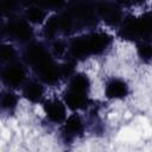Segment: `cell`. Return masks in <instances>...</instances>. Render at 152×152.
I'll return each instance as SVG.
<instances>
[{
    "instance_id": "obj_14",
    "label": "cell",
    "mask_w": 152,
    "mask_h": 152,
    "mask_svg": "<svg viewBox=\"0 0 152 152\" xmlns=\"http://www.w3.org/2000/svg\"><path fill=\"white\" fill-rule=\"evenodd\" d=\"M70 52L76 58H83L86 56H89L84 36L83 37H77V38H75L71 42V44H70Z\"/></svg>"
},
{
    "instance_id": "obj_4",
    "label": "cell",
    "mask_w": 152,
    "mask_h": 152,
    "mask_svg": "<svg viewBox=\"0 0 152 152\" xmlns=\"http://www.w3.org/2000/svg\"><path fill=\"white\" fill-rule=\"evenodd\" d=\"M8 36L18 39L19 42H27L33 34V31L27 21L25 20H12L6 26Z\"/></svg>"
},
{
    "instance_id": "obj_23",
    "label": "cell",
    "mask_w": 152,
    "mask_h": 152,
    "mask_svg": "<svg viewBox=\"0 0 152 152\" xmlns=\"http://www.w3.org/2000/svg\"><path fill=\"white\" fill-rule=\"evenodd\" d=\"M138 55L145 59V61H150L151 55H152V49L148 44H140L138 45Z\"/></svg>"
},
{
    "instance_id": "obj_26",
    "label": "cell",
    "mask_w": 152,
    "mask_h": 152,
    "mask_svg": "<svg viewBox=\"0 0 152 152\" xmlns=\"http://www.w3.org/2000/svg\"><path fill=\"white\" fill-rule=\"evenodd\" d=\"M129 1H131V0H118V2H120V4H124V5H127Z\"/></svg>"
},
{
    "instance_id": "obj_28",
    "label": "cell",
    "mask_w": 152,
    "mask_h": 152,
    "mask_svg": "<svg viewBox=\"0 0 152 152\" xmlns=\"http://www.w3.org/2000/svg\"><path fill=\"white\" fill-rule=\"evenodd\" d=\"M23 1H26L27 2V1H33V0H23Z\"/></svg>"
},
{
    "instance_id": "obj_7",
    "label": "cell",
    "mask_w": 152,
    "mask_h": 152,
    "mask_svg": "<svg viewBox=\"0 0 152 152\" xmlns=\"http://www.w3.org/2000/svg\"><path fill=\"white\" fill-rule=\"evenodd\" d=\"M104 94L108 99H114V100L124 99L128 94V86L125 81L120 78H114L107 83Z\"/></svg>"
},
{
    "instance_id": "obj_25",
    "label": "cell",
    "mask_w": 152,
    "mask_h": 152,
    "mask_svg": "<svg viewBox=\"0 0 152 152\" xmlns=\"http://www.w3.org/2000/svg\"><path fill=\"white\" fill-rule=\"evenodd\" d=\"M65 0H44L45 5L50 8H59L64 5Z\"/></svg>"
},
{
    "instance_id": "obj_8",
    "label": "cell",
    "mask_w": 152,
    "mask_h": 152,
    "mask_svg": "<svg viewBox=\"0 0 152 152\" xmlns=\"http://www.w3.org/2000/svg\"><path fill=\"white\" fill-rule=\"evenodd\" d=\"M37 72L39 74L40 78L48 83V84H53L58 81V78L61 77V74H59V68L53 63V61H49L48 63L43 64L42 66L37 68L36 69Z\"/></svg>"
},
{
    "instance_id": "obj_20",
    "label": "cell",
    "mask_w": 152,
    "mask_h": 152,
    "mask_svg": "<svg viewBox=\"0 0 152 152\" xmlns=\"http://www.w3.org/2000/svg\"><path fill=\"white\" fill-rule=\"evenodd\" d=\"M15 50L12 45L0 44V62H10L14 58Z\"/></svg>"
},
{
    "instance_id": "obj_13",
    "label": "cell",
    "mask_w": 152,
    "mask_h": 152,
    "mask_svg": "<svg viewBox=\"0 0 152 152\" xmlns=\"http://www.w3.org/2000/svg\"><path fill=\"white\" fill-rule=\"evenodd\" d=\"M151 17L150 14H145L138 19L133 20V31H134V36H139V37H146L150 34L151 32Z\"/></svg>"
},
{
    "instance_id": "obj_3",
    "label": "cell",
    "mask_w": 152,
    "mask_h": 152,
    "mask_svg": "<svg viewBox=\"0 0 152 152\" xmlns=\"http://www.w3.org/2000/svg\"><path fill=\"white\" fill-rule=\"evenodd\" d=\"M25 58H26L27 63H30L34 69H37V68L42 66L43 64L48 63L49 61H51L49 52L39 43L32 44L26 49Z\"/></svg>"
},
{
    "instance_id": "obj_16",
    "label": "cell",
    "mask_w": 152,
    "mask_h": 152,
    "mask_svg": "<svg viewBox=\"0 0 152 152\" xmlns=\"http://www.w3.org/2000/svg\"><path fill=\"white\" fill-rule=\"evenodd\" d=\"M45 12L43 8L38 7V6H31L26 10L25 13V18L27 20V23L31 24H42L45 20Z\"/></svg>"
},
{
    "instance_id": "obj_1",
    "label": "cell",
    "mask_w": 152,
    "mask_h": 152,
    "mask_svg": "<svg viewBox=\"0 0 152 152\" xmlns=\"http://www.w3.org/2000/svg\"><path fill=\"white\" fill-rule=\"evenodd\" d=\"M25 77H26V71L24 66L18 63H12L7 65L1 72L2 81L10 87H19L20 84L24 83Z\"/></svg>"
},
{
    "instance_id": "obj_18",
    "label": "cell",
    "mask_w": 152,
    "mask_h": 152,
    "mask_svg": "<svg viewBox=\"0 0 152 152\" xmlns=\"http://www.w3.org/2000/svg\"><path fill=\"white\" fill-rule=\"evenodd\" d=\"M17 96L11 91H4L0 94V107L2 109H12L17 106Z\"/></svg>"
},
{
    "instance_id": "obj_9",
    "label": "cell",
    "mask_w": 152,
    "mask_h": 152,
    "mask_svg": "<svg viewBox=\"0 0 152 152\" xmlns=\"http://www.w3.org/2000/svg\"><path fill=\"white\" fill-rule=\"evenodd\" d=\"M91 6L86 2V1H72L69 4L68 7V13L72 18H80V19H86L89 18L91 14Z\"/></svg>"
},
{
    "instance_id": "obj_15",
    "label": "cell",
    "mask_w": 152,
    "mask_h": 152,
    "mask_svg": "<svg viewBox=\"0 0 152 152\" xmlns=\"http://www.w3.org/2000/svg\"><path fill=\"white\" fill-rule=\"evenodd\" d=\"M64 128L68 134H78L82 132L83 124L81 118L77 114H71L64 120Z\"/></svg>"
},
{
    "instance_id": "obj_10",
    "label": "cell",
    "mask_w": 152,
    "mask_h": 152,
    "mask_svg": "<svg viewBox=\"0 0 152 152\" xmlns=\"http://www.w3.org/2000/svg\"><path fill=\"white\" fill-rule=\"evenodd\" d=\"M64 103L71 110H80L87 106V99L84 94H80L72 90H69L64 95Z\"/></svg>"
},
{
    "instance_id": "obj_12",
    "label": "cell",
    "mask_w": 152,
    "mask_h": 152,
    "mask_svg": "<svg viewBox=\"0 0 152 152\" xmlns=\"http://www.w3.org/2000/svg\"><path fill=\"white\" fill-rule=\"evenodd\" d=\"M69 87H70V90H72V91H76L80 94H86L90 88L89 77L84 74H76L71 77Z\"/></svg>"
},
{
    "instance_id": "obj_22",
    "label": "cell",
    "mask_w": 152,
    "mask_h": 152,
    "mask_svg": "<svg viewBox=\"0 0 152 152\" xmlns=\"http://www.w3.org/2000/svg\"><path fill=\"white\" fill-rule=\"evenodd\" d=\"M18 7V0H0V11L4 13L14 12Z\"/></svg>"
},
{
    "instance_id": "obj_5",
    "label": "cell",
    "mask_w": 152,
    "mask_h": 152,
    "mask_svg": "<svg viewBox=\"0 0 152 152\" xmlns=\"http://www.w3.org/2000/svg\"><path fill=\"white\" fill-rule=\"evenodd\" d=\"M95 10H96L97 14L103 20H106L107 23H109L112 25L119 23L121 19V13H120L119 8L112 2L101 0L95 5Z\"/></svg>"
},
{
    "instance_id": "obj_6",
    "label": "cell",
    "mask_w": 152,
    "mask_h": 152,
    "mask_svg": "<svg viewBox=\"0 0 152 152\" xmlns=\"http://www.w3.org/2000/svg\"><path fill=\"white\" fill-rule=\"evenodd\" d=\"M44 110H45L48 119L55 124H59V122H63L65 120V115H66L65 114V106L63 102H61L58 100L49 101L44 106Z\"/></svg>"
},
{
    "instance_id": "obj_11",
    "label": "cell",
    "mask_w": 152,
    "mask_h": 152,
    "mask_svg": "<svg viewBox=\"0 0 152 152\" xmlns=\"http://www.w3.org/2000/svg\"><path fill=\"white\" fill-rule=\"evenodd\" d=\"M23 95L30 102H38L44 95V88L40 83L33 81L25 86L23 90Z\"/></svg>"
},
{
    "instance_id": "obj_24",
    "label": "cell",
    "mask_w": 152,
    "mask_h": 152,
    "mask_svg": "<svg viewBox=\"0 0 152 152\" xmlns=\"http://www.w3.org/2000/svg\"><path fill=\"white\" fill-rule=\"evenodd\" d=\"M72 71H74V66H72V64H65V65H63V66H61L59 68V74H61V76H70L71 74H72Z\"/></svg>"
},
{
    "instance_id": "obj_19",
    "label": "cell",
    "mask_w": 152,
    "mask_h": 152,
    "mask_svg": "<svg viewBox=\"0 0 152 152\" xmlns=\"http://www.w3.org/2000/svg\"><path fill=\"white\" fill-rule=\"evenodd\" d=\"M58 25H59V31L68 33L71 31L74 26V18L68 12L62 15H58Z\"/></svg>"
},
{
    "instance_id": "obj_27",
    "label": "cell",
    "mask_w": 152,
    "mask_h": 152,
    "mask_svg": "<svg viewBox=\"0 0 152 152\" xmlns=\"http://www.w3.org/2000/svg\"><path fill=\"white\" fill-rule=\"evenodd\" d=\"M131 1H137V2H139V1H144V0H131Z\"/></svg>"
},
{
    "instance_id": "obj_2",
    "label": "cell",
    "mask_w": 152,
    "mask_h": 152,
    "mask_svg": "<svg viewBox=\"0 0 152 152\" xmlns=\"http://www.w3.org/2000/svg\"><path fill=\"white\" fill-rule=\"evenodd\" d=\"M87 49L89 55H99L102 51H104L108 45L110 44V36L104 32H95L84 36Z\"/></svg>"
},
{
    "instance_id": "obj_17",
    "label": "cell",
    "mask_w": 152,
    "mask_h": 152,
    "mask_svg": "<svg viewBox=\"0 0 152 152\" xmlns=\"http://www.w3.org/2000/svg\"><path fill=\"white\" fill-rule=\"evenodd\" d=\"M59 31V25H58V15H52L45 21L44 26V34L48 38H53L55 34Z\"/></svg>"
},
{
    "instance_id": "obj_21",
    "label": "cell",
    "mask_w": 152,
    "mask_h": 152,
    "mask_svg": "<svg viewBox=\"0 0 152 152\" xmlns=\"http://www.w3.org/2000/svg\"><path fill=\"white\" fill-rule=\"evenodd\" d=\"M52 53L56 56V57H63L68 50V45L65 44V42L61 40V39H57L52 43Z\"/></svg>"
}]
</instances>
